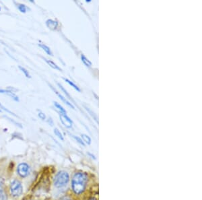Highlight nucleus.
I'll return each instance as SVG.
<instances>
[{
	"mask_svg": "<svg viewBox=\"0 0 202 200\" xmlns=\"http://www.w3.org/2000/svg\"><path fill=\"white\" fill-rule=\"evenodd\" d=\"M73 138H75V139H76V140H77V142H78V143H79V144H80L81 145H82L83 146H85V144H84V142L82 141V140H81V139H80V138H78V137H77V136H73Z\"/></svg>",
	"mask_w": 202,
	"mask_h": 200,
	"instance_id": "nucleus-22",
	"label": "nucleus"
},
{
	"mask_svg": "<svg viewBox=\"0 0 202 200\" xmlns=\"http://www.w3.org/2000/svg\"><path fill=\"white\" fill-rule=\"evenodd\" d=\"M54 134H55V135H57V136L60 139V140L62 141L64 140V138H63L61 133L59 131V130L58 129H57V128H55V129L54 130Z\"/></svg>",
	"mask_w": 202,
	"mask_h": 200,
	"instance_id": "nucleus-16",
	"label": "nucleus"
},
{
	"mask_svg": "<svg viewBox=\"0 0 202 200\" xmlns=\"http://www.w3.org/2000/svg\"><path fill=\"white\" fill-rule=\"evenodd\" d=\"M38 46H39V47L42 49H43L45 52L47 53V55H51V56H53V53L51 51V50L50 49V48H49L48 46H47L45 44H38Z\"/></svg>",
	"mask_w": 202,
	"mask_h": 200,
	"instance_id": "nucleus-10",
	"label": "nucleus"
},
{
	"mask_svg": "<svg viewBox=\"0 0 202 200\" xmlns=\"http://www.w3.org/2000/svg\"><path fill=\"white\" fill-rule=\"evenodd\" d=\"M44 60L49 64V66H50V67H52V68H53L55 70H57L59 71H61V69L60 68V67L57 65L55 63H54L53 62V61L47 59H45V58H44Z\"/></svg>",
	"mask_w": 202,
	"mask_h": 200,
	"instance_id": "nucleus-9",
	"label": "nucleus"
},
{
	"mask_svg": "<svg viewBox=\"0 0 202 200\" xmlns=\"http://www.w3.org/2000/svg\"><path fill=\"white\" fill-rule=\"evenodd\" d=\"M60 120H61L63 126L67 128H71L73 126V121L66 114H61L60 115Z\"/></svg>",
	"mask_w": 202,
	"mask_h": 200,
	"instance_id": "nucleus-5",
	"label": "nucleus"
},
{
	"mask_svg": "<svg viewBox=\"0 0 202 200\" xmlns=\"http://www.w3.org/2000/svg\"><path fill=\"white\" fill-rule=\"evenodd\" d=\"M38 116L39 117L40 119H42V120H45V119H46V115H45V113H43L42 111H41V110H39V111H38Z\"/></svg>",
	"mask_w": 202,
	"mask_h": 200,
	"instance_id": "nucleus-19",
	"label": "nucleus"
},
{
	"mask_svg": "<svg viewBox=\"0 0 202 200\" xmlns=\"http://www.w3.org/2000/svg\"><path fill=\"white\" fill-rule=\"evenodd\" d=\"M88 182V176L84 173H77L72 178V187L76 194H80L86 189Z\"/></svg>",
	"mask_w": 202,
	"mask_h": 200,
	"instance_id": "nucleus-1",
	"label": "nucleus"
},
{
	"mask_svg": "<svg viewBox=\"0 0 202 200\" xmlns=\"http://www.w3.org/2000/svg\"><path fill=\"white\" fill-rule=\"evenodd\" d=\"M7 90L10 91V92H14H14L18 91V89H16L15 88H14V87H10V86L7 88Z\"/></svg>",
	"mask_w": 202,
	"mask_h": 200,
	"instance_id": "nucleus-23",
	"label": "nucleus"
},
{
	"mask_svg": "<svg viewBox=\"0 0 202 200\" xmlns=\"http://www.w3.org/2000/svg\"><path fill=\"white\" fill-rule=\"evenodd\" d=\"M81 139H82V140L85 143H86L87 144L90 145L91 144V138L88 136V135H87L86 134H81Z\"/></svg>",
	"mask_w": 202,
	"mask_h": 200,
	"instance_id": "nucleus-13",
	"label": "nucleus"
},
{
	"mask_svg": "<svg viewBox=\"0 0 202 200\" xmlns=\"http://www.w3.org/2000/svg\"><path fill=\"white\" fill-rule=\"evenodd\" d=\"M64 80L67 83H68L70 86H72L74 88V89H76V90L77 91H78V92H80V89L78 88V86H77V85H76L75 84H74L73 82H72L71 80H68V79H66V78H64Z\"/></svg>",
	"mask_w": 202,
	"mask_h": 200,
	"instance_id": "nucleus-14",
	"label": "nucleus"
},
{
	"mask_svg": "<svg viewBox=\"0 0 202 200\" xmlns=\"http://www.w3.org/2000/svg\"><path fill=\"white\" fill-rule=\"evenodd\" d=\"M90 200H96L94 198H92V199H90Z\"/></svg>",
	"mask_w": 202,
	"mask_h": 200,
	"instance_id": "nucleus-26",
	"label": "nucleus"
},
{
	"mask_svg": "<svg viewBox=\"0 0 202 200\" xmlns=\"http://www.w3.org/2000/svg\"><path fill=\"white\" fill-rule=\"evenodd\" d=\"M47 122L49 123V125H51V126H53V120L51 119V118H49V119L47 120Z\"/></svg>",
	"mask_w": 202,
	"mask_h": 200,
	"instance_id": "nucleus-25",
	"label": "nucleus"
},
{
	"mask_svg": "<svg viewBox=\"0 0 202 200\" xmlns=\"http://www.w3.org/2000/svg\"><path fill=\"white\" fill-rule=\"evenodd\" d=\"M10 191L14 197H18L23 192V188L19 181L14 180L10 185Z\"/></svg>",
	"mask_w": 202,
	"mask_h": 200,
	"instance_id": "nucleus-3",
	"label": "nucleus"
},
{
	"mask_svg": "<svg viewBox=\"0 0 202 200\" xmlns=\"http://www.w3.org/2000/svg\"><path fill=\"white\" fill-rule=\"evenodd\" d=\"M5 117H6V118H7V119H9L10 121H12V122H13L14 123H15V124L16 125V126H19L20 127H21V126H20V125L19 123H16V121H14V120H12V119H10V118H9L8 117H6V116H5Z\"/></svg>",
	"mask_w": 202,
	"mask_h": 200,
	"instance_id": "nucleus-24",
	"label": "nucleus"
},
{
	"mask_svg": "<svg viewBox=\"0 0 202 200\" xmlns=\"http://www.w3.org/2000/svg\"><path fill=\"white\" fill-rule=\"evenodd\" d=\"M19 69L20 70V71H22V72L24 74V76H25L26 78H30L31 76H30V75L29 74V72H28V71L27 70H26L25 68H24V67H22V66H19Z\"/></svg>",
	"mask_w": 202,
	"mask_h": 200,
	"instance_id": "nucleus-15",
	"label": "nucleus"
},
{
	"mask_svg": "<svg viewBox=\"0 0 202 200\" xmlns=\"http://www.w3.org/2000/svg\"><path fill=\"white\" fill-rule=\"evenodd\" d=\"M0 112H1V110H0Z\"/></svg>",
	"mask_w": 202,
	"mask_h": 200,
	"instance_id": "nucleus-28",
	"label": "nucleus"
},
{
	"mask_svg": "<svg viewBox=\"0 0 202 200\" xmlns=\"http://www.w3.org/2000/svg\"><path fill=\"white\" fill-rule=\"evenodd\" d=\"M29 166L26 163H21L18 166L17 171L19 175L22 177H26L29 173Z\"/></svg>",
	"mask_w": 202,
	"mask_h": 200,
	"instance_id": "nucleus-4",
	"label": "nucleus"
},
{
	"mask_svg": "<svg viewBox=\"0 0 202 200\" xmlns=\"http://www.w3.org/2000/svg\"><path fill=\"white\" fill-rule=\"evenodd\" d=\"M18 10H20V12H22V13H26V12L27 8H26V6L25 5L19 4L18 6Z\"/></svg>",
	"mask_w": 202,
	"mask_h": 200,
	"instance_id": "nucleus-17",
	"label": "nucleus"
},
{
	"mask_svg": "<svg viewBox=\"0 0 202 200\" xmlns=\"http://www.w3.org/2000/svg\"><path fill=\"white\" fill-rule=\"evenodd\" d=\"M57 84H58V86H59L60 89H61V90H62L63 92H64V93H65V94L67 95V96H68L69 98H71V97H70V95L68 94V92H67L65 90V89L63 87V86H62L61 84H60L59 83H58Z\"/></svg>",
	"mask_w": 202,
	"mask_h": 200,
	"instance_id": "nucleus-20",
	"label": "nucleus"
},
{
	"mask_svg": "<svg viewBox=\"0 0 202 200\" xmlns=\"http://www.w3.org/2000/svg\"><path fill=\"white\" fill-rule=\"evenodd\" d=\"M0 10H1V8H0Z\"/></svg>",
	"mask_w": 202,
	"mask_h": 200,
	"instance_id": "nucleus-27",
	"label": "nucleus"
},
{
	"mask_svg": "<svg viewBox=\"0 0 202 200\" xmlns=\"http://www.w3.org/2000/svg\"><path fill=\"white\" fill-rule=\"evenodd\" d=\"M69 180V174L65 171H60L54 178V185L57 188L65 187Z\"/></svg>",
	"mask_w": 202,
	"mask_h": 200,
	"instance_id": "nucleus-2",
	"label": "nucleus"
},
{
	"mask_svg": "<svg viewBox=\"0 0 202 200\" xmlns=\"http://www.w3.org/2000/svg\"><path fill=\"white\" fill-rule=\"evenodd\" d=\"M53 90H54V92H55V93L57 94V96H59V98L60 99H61V101H62L63 102L65 103V104H66L67 105H68L69 107H71V108H72L73 109H75V107H74V106H73V105L72 104V103H71L70 102H69L68 101H67V100L66 99V98H65L64 96H63L61 94H59V92H58L57 91V90H55L54 88H53Z\"/></svg>",
	"mask_w": 202,
	"mask_h": 200,
	"instance_id": "nucleus-8",
	"label": "nucleus"
},
{
	"mask_svg": "<svg viewBox=\"0 0 202 200\" xmlns=\"http://www.w3.org/2000/svg\"><path fill=\"white\" fill-rule=\"evenodd\" d=\"M81 62L84 63V65L86 66V67H91L92 66V62H90L89 59H87L86 57H85L84 55H83V54L81 55Z\"/></svg>",
	"mask_w": 202,
	"mask_h": 200,
	"instance_id": "nucleus-11",
	"label": "nucleus"
},
{
	"mask_svg": "<svg viewBox=\"0 0 202 200\" xmlns=\"http://www.w3.org/2000/svg\"><path fill=\"white\" fill-rule=\"evenodd\" d=\"M0 93L4 94H6V95H8V96H10V97H11L12 98H13L15 101H17V102L19 101L18 96H17L12 92H10V91H9L8 90H3V89H0Z\"/></svg>",
	"mask_w": 202,
	"mask_h": 200,
	"instance_id": "nucleus-7",
	"label": "nucleus"
},
{
	"mask_svg": "<svg viewBox=\"0 0 202 200\" xmlns=\"http://www.w3.org/2000/svg\"><path fill=\"white\" fill-rule=\"evenodd\" d=\"M46 25H47V26L49 29L55 30L57 29V28L58 27V22L52 19H48L46 21Z\"/></svg>",
	"mask_w": 202,
	"mask_h": 200,
	"instance_id": "nucleus-6",
	"label": "nucleus"
},
{
	"mask_svg": "<svg viewBox=\"0 0 202 200\" xmlns=\"http://www.w3.org/2000/svg\"><path fill=\"white\" fill-rule=\"evenodd\" d=\"M0 108H1L2 110H5V111L6 112H7V113H10V114H11V115H14V116H15V117H18L16 115V114H14V113H12V111H11V110H10L9 109H6V107L4 106H3V105H2L1 104V103H0Z\"/></svg>",
	"mask_w": 202,
	"mask_h": 200,
	"instance_id": "nucleus-18",
	"label": "nucleus"
},
{
	"mask_svg": "<svg viewBox=\"0 0 202 200\" xmlns=\"http://www.w3.org/2000/svg\"><path fill=\"white\" fill-rule=\"evenodd\" d=\"M3 180L2 178H0V197H1L2 192H3Z\"/></svg>",
	"mask_w": 202,
	"mask_h": 200,
	"instance_id": "nucleus-21",
	"label": "nucleus"
},
{
	"mask_svg": "<svg viewBox=\"0 0 202 200\" xmlns=\"http://www.w3.org/2000/svg\"><path fill=\"white\" fill-rule=\"evenodd\" d=\"M53 103H54L55 106L59 110L61 114H66V110H65V109H63V107L62 106H61V105H59V103L57 102H54Z\"/></svg>",
	"mask_w": 202,
	"mask_h": 200,
	"instance_id": "nucleus-12",
	"label": "nucleus"
}]
</instances>
